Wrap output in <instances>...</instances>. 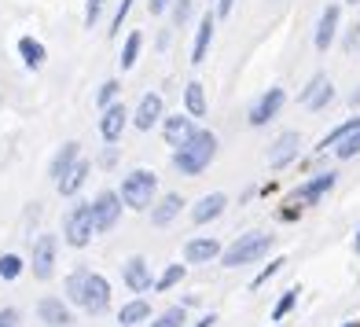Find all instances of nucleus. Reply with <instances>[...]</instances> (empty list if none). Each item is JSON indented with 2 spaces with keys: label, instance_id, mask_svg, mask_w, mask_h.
<instances>
[{
  "label": "nucleus",
  "instance_id": "de8ad7c7",
  "mask_svg": "<svg viewBox=\"0 0 360 327\" xmlns=\"http://www.w3.org/2000/svg\"><path fill=\"white\" fill-rule=\"evenodd\" d=\"M346 327H356V323H346Z\"/></svg>",
  "mask_w": 360,
  "mask_h": 327
},
{
  "label": "nucleus",
  "instance_id": "ea45409f",
  "mask_svg": "<svg viewBox=\"0 0 360 327\" xmlns=\"http://www.w3.org/2000/svg\"><path fill=\"white\" fill-rule=\"evenodd\" d=\"M129 8H133V0H122V8H118V15H114V30H110V34H118V26L125 23V15H129Z\"/></svg>",
  "mask_w": 360,
  "mask_h": 327
},
{
  "label": "nucleus",
  "instance_id": "dca6fc26",
  "mask_svg": "<svg viewBox=\"0 0 360 327\" xmlns=\"http://www.w3.org/2000/svg\"><path fill=\"white\" fill-rule=\"evenodd\" d=\"M221 257V243L217 239H191L184 247V261H191V265H206V261Z\"/></svg>",
  "mask_w": 360,
  "mask_h": 327
},
{
  "label": "nucleus",
  "instance_id": "2f4dec72",
  "mask_svg": "<svg viewBox=\"0 0 360 327\" xmlns=\"http://www.w3.org/2000/svg\"><path fill=\"white\" fill-rule=\"evenodd\" d=\"M335 151H338V158H356L360 155V129H356V133H349L346 140L335 147Z\"/></svg>",
  "mask_w": 360,
  "mask_h": 327
},
{
  "label": "nucleus",
  "instance_id": "4c0bfd02",
  "mask_svg": "<svg viewBox=\"0 0 360 327\" xmlns=\"http://www.w3.org/2000/svg\"><path fill=\"white\" fill-rule=\"evenodd\" d=\"M0 327H19V309H4L0 313Z\"/></svg>",
  "mask_w": 360,
  "mask_h": 327
},
{
  "label": "nucleus",
  "instance_id": "5701e85b",
  "mask_svg": "<svg viewBox=\"0 0 360 327\" xmlns=\"http://www.w3.org/2000/svg\"><path fill=\"white\" fill-rule=\"evenodd\" d=\"M118 320H122V327H136V323H143V320H151V305H147L143 298H136V302L122 305Z\"/></svg>",
  "mask_w": 360,
  "mask_h": 327
},
{
  "label": "nucleus",
  "instance_id": "cd10ccee",
  "mask_svg": "<svg viewBox=\"0 0 360 327\" xmlns=\"http://www.w3.org/2000/svg\"><path fill=\"white\" fill-rule=\"evenodd\" d=\"M85 283H89V269H77V272H70V280H67V298H70L74 305L85 302Z\"/></svg>",
  "mask_w": 360,
  "mask_h": 327
},
{
  "label": "nucleus",
  "instance_id": "ddd939ff",
  "mask_svg": "<svg viewBox=\"0 0 360 327\" xmlns=\"http://www.w3.org/2000/svg\"><path fill=\"white\" fill-rule=\"evenodd\" d=\"M125 107L122 103H110V107H103V118H100V133H103V140L107 143H114V140H122V129H125Z\"/></svg>",
  "mask_w": 360,
  "mask_h": 327
},
{
  "label": "nucleus",
  "instance_id": "9b49d317",
  "mask_svg": "<svg viewBox=\"0 0 360 327\" xmlns=\"http://www.w3.org/2000/svg\"><path fill=\"white\" fill-rule=\"evenodd\" d=\"M338 19H342L338 4H327L323 15H320V23H316V37H313L320 52H327V48H331V41H335V34H338Z\"/></svg>",
  "mask_w": 360,
  "mask_h": 327
},
{
  "label": "nucleus",
  "instance_id": "4468645a",
  "mask_svg": "<svg viewBox=\"0 0 360 327\" xmlns=\"http://www.w3.org/2000/svg\"><path fill=\"white\" fill-rule=\"evenodd\" d=\"M224 206H228V195H221V191L202 195V199L195 203V210H191V221H195V224H206V221L221 217V214H224Z\"/></svg>",
  "mask_w": 360,
  "mask_h": 327
},
{
  "label": "nucleus",
  "instance_id": "f257e3e1",
  "mask_svg": "<svg viewBox=\"0 0 360 327\" xmlns=\"http://www.w3.org/2000/svg\"><path fill=\"white\" fill-rule=\"evenodd\" d=\"M214 155H217V136L210 133V129H199L188 143L173 147V166L184 177H199L210 162H214Z\"/></svg>",
  "mask_w": 360,
  "mask_h": 327
},
{
  "label": "nucleus",
  "instance_id": "423d86ee",
  "mask_svg": "<svg viewBox=\"0 0 360 327\" xmlns=\"http://www.w3.org/2000/svg\"><path fill=\"white\" fill-rule=\"evenodd\" d=\"M56 247H59V239L52 232L34 243V261H30V265H34L37 280H48V276H52V269H56Z\"/></svg>",
  "mask_w": 360,
  "mask_h": 327
},
{
  "label": "nucleus",
  "instance_id": "b1692460",
  "mask_svg": "<svg viewBox=\"0 0 360 327\" xmlns=\"http://www.w3.org/2000/svg\"><path fill=\"white\" fill-rule=\"evenodd\" d=\"M19 56H22V63H26L30 70H41L44 67V44L34 41V37H22L19 41Z\"/></svg>",
  "mask_w": 360,
  "mask_h": 327
},
{
  "label": "nucleus",
  "instance_id": "2eb2a0df",
  "mask_svg": "<svg viewBox=\"0 0 360 327\" xmlns=\"http://www.w3.org/2000/svg\"><path fill=\"white\" fill-rule=\"evenodd\" d=\"M122 276H125V287H129V290H136V294L151 290V272H147V261H143V257H129Z\"/></svg>",
  "mask_w": 360,
  "mask_h": 327
},
{
  "label": "nucleus",
  "instance_id": "4be33fe9",
  "mask_svg": "<svg viewBox=\"0 0 360 327\" xmlns=\"http://www.w3.org/2000/svg\"><path fill=\"white\" fill-rule=\"evenodd\" d=\"M214 41V15H206L199 23V34H195V48H191V63H202L206 59V48Z\"/></svg>",
  "mask_w": 360,
  "mask_h": 327
},
{
  "label": "nucleus",
  "instance_id": "0eeeda50",
  "mask_svg": "<svg viewBox=\"0 0 360 327\" xmlns=\"http://www.w3.org/2000/svg\"><path fill=\"white\" fill-rule=\"evenodd\" d=\"M298 100H302V107H309V110H323L327 103L335 100V85H331V81H327L323 74H316V77L302 89Z\"/></svg>",
  "mask_w": 360,
  "mask_h": 327
},
{
  "label": "nucleus",
  "instance_id": "f704fd0d",
  "mask_svg": "<svg viewBox=\"0 0 360 327\" xmlns=\"http://www.w3.org/2000/svg\"><path fill=\"white\" fill-rule=\"evenodd\" d=\"M173 19H176V26H184L191 19V0H176V4H173Z\"/></svg>",
  "mask_w": 360,
  "mask_h": 327
},
{
  "label": "nucleus",
  "instance_id": "7c9ffc66",
  "mask_svg": "<svg viewBox=\"0 0 360 327\" xmlns=\"http://www.w3.org/2000/svg\"><path fill=\"white\" fill-rule=\"evenodd\" d=\"M19 272H22V257L19 254H4V257H0V276H4V280H19Z\"/></svg>",
  "mask_w": 360,
  "mask_h": 327
},
{
  "label": "nucleus",
  "instance_id": "37998d69",
  "mask_svg": "<svg viewBox=\"0 0 360 327\" xmlns=\"http://www.w3.org/2000/svg\"><path fill=\"white\" fill-rule=\"evenodd\" d=\"M214 320H217V316H214V313H210V316H202V320H199V323H195V327H214Z\"/></svg>",
  "mask_w": 360,
  "mask_h": 327
},
{
  "label": "nucleus",
  "instance_id": "412c9836",
  "mask_svg": "<svg viewBox=\"0 0 360 327\" xmlns=\"http://www.w3.org/2000/svg\"><path fill=\"white\" fill-rule=\"evenodd\" d=\"M77 166V143H63V151L56 155V162H52V181L59 184L63 177H67L70 169Z\"/></svg>",
  "mask_w": 360,
  "mask_h": 327
},
{
  "label": "nucleus",
  "instance_id": "c03bdc74",
  "mask_svg": "<svg viewBox=\"0 0 360 327\" xmlns=\"http://www.w3.org/2000/svg\"><path fill=\"white\" fill-rule=\"evenodd\" d=\"M353 250L360 254V228H356V236H353Z\"/></svg>",
  "mask_w": 360,
  "mask_h": 327
},
{
  "label": "nucleus",
  "instance_id": "1a4fd4ad",
  "mask_svg": "<svg viewBox=\"0 0 360 327\" xmlns=\"http://www.w3.org/2000/svg\"><path fill=\"white\" fill-rule=\"evenodd\" d=\"M283 100H287V92H283V89H269V92L254 103V110H250V125H269L276 114H280Z\"/></svg>",
  "mask_w": 360,
  "mask_h": 327
},
{
  "label": "nucleus",
  "instance_id": "c85d7f7f",
  "mask_svg": "<svg viewBox=\"0 0 360 327\" xmlns=\"http://www.w3.org/2000/svg\"><path fill=\"white\" fill-rule=\"evenodd\" d=\"M184 305H173V309H166L158 320H151V327H184Z\"/></svg>",
  "mask_w": 360,
  "mask_h": 327
},
{
  "label": "nucleus",
  "instance_id": "9d476101",
  "mask_svg": "<svg viewBox=\"0 0 360 327\" xmlns=\"http://www.w3.org/2000/svg\"><path fill=\"white\" fill-rule=\"evenodd\" d=\"M331 188H335V173H320V177H313V181H305L302 188H294L290 199L294 203H320Z\"/></svg>",
  "mask_w": 360,
  "mask_h": 327
},
{
  "label": "nucleus",
  "instance_id": "a878e982",
  "mask_svg": "<svg viewBox=\"0 0 360 327\" xmlns=\"http://www.w3.org/2000/svg\"><path fill=\"white\" fill-rule=\"evenodd\" d=\"M184 107H188L191 118H202V114H206V92H202L199 81H191V85L184 89Z\"/></svg>",
  "mask_w": 360,
  "mask_h": 327
},
{
  "label": "nucleus",
  "instance_id": "6e6552de",
  "mask_svg": "<svg viewBox=\"0 0 360 327\" xmlns=\"http://www.w3.org/2000/svg\"><path fill=\"white\" fill-rule=\"evenodd\" d=\"M107 305H110V283L103 280L100 272H89V283H85V302H81V309H85V313H103Z\"/></svg>",
  "mask_w": 360,
  "mask_h": 327
},
{
  "label": "nucleus",
  "instance_id": "79ce46f5",
  "mask_svg": "<svg viewBox=\"0 0 360 327\" xmlns=\"http://www.w3.org/2000/svg\"><path fill=\"white\" fill-rule=\"evenodd\" d=\"M232 4H236V0H217V15H228V11H232Z\"/></svg>",
  "mask_w": 360,
  "mask_h": 327
},
{
  "label": "nucleus",
  "instance_id": "a18cd8bd",
  "mask_svg": "<svg viewBox=\"0 0 360 327\" xmlns=\"http://www.w3.org/2000/svg\"><path fill=\"white\" fill-rule=\"evenodd\" d=\"M353 103H360V92H356V96H353Z\"/></svg>",
  "mask_w": 360,
  "mask_h": 327
},
{
  "label": "nucleus",
  "instance_id": "f3484780",
  "mask_svg": "<svg viewBox=\"0 0 360 327\" xmlns=\"http://www.w3.org/2000/svg\"><path fill=\"white\" fill-rule=\"evenodd\" d=\"M158 118H162V96L147 92L143 100H140V107H136V118H133V125H136V129H143V133H147V129H151V125H155Z\"/></svg>",
  "mask_w": 360,
  "mask_h": 327
},
{
  "label": "nucleus",
  "instance_id": "20e7f679",
  "mask_svg": "<svg viewBox=\"0 0 360 327\" xmlns=\"http://www.w3.org/2000/svg\"><path fill=\"white\" fill-rule=\"evenodd\" d=\"M92 232H96V217H92V206L89 203H81V206H74L70 214H67V221H63V239L70 243V247H89V239H92Z\"/></svg>",
  "mask_w": 360,
  "mask_h": 327
},
{
  "label": "nucleus",
  "instance_id": "6ab92c4d",
  "mask_svg": "<svg viewBox=\"0 0 360 327\" xmlns=\"http://www.w3.org/2000/svg\"><path fill=\"white\" fill-rule=\"evenodd\" d=\"M195 136V129H191V114H173V118L166 122V143L180 147V143H188Z\"/></svg>",
  "mask_w": 360,
  "mask_h": 327
},
{
  "label": "nucleus",
  "instance_id": "39448f33",
  "mask_svg": "<svg viewBox=\"0 0 360 327\" xmlns=\"http://www.w3.org/2000/svg\"><path fill=\"white\" fill-rule=\"evenodd\" d=\"M122 195L118 191H103L100 199L92 203V217H96V232H110L114 224H118V217H122Z\"/></svg>",
  "mask_w": 360,
  "mask_h": 327
},
{
  "label": "nucleus",
  "instance_id": "a19ab883",
  "mask_svg": "<svg viewBox=\"0 0 360 327\" xmlns=\"http://www.w3.org/2000/svg\"><path fill=\"white\" fill-rule=\"evenodd\" d=\"M147 8H151V15H162L169 8V0H147Z\"/></svg>",
  "mask_w": 360,
  "mask_h": 327
},
{
  "label": "nucleus",
  "instance_id": "aec40b11",
  "mask_svg": "<svg viewBox=\"0 0 360 327\" xmlns=\"http://www.w3.org/2000/svg\"><path fill=\"white\" fill-rule=\"evenodd\" d=\"M180 214V195H166V199H158L155 206H151V224H169L173 217Z\"/></svg>",
  "mask_w": 360,
  "mask_h": 327
},
{
  "label": "nucleus",
  "instance_id": "49530a36",
  "mask_svg": "<svg viewBox=\"0 0 360 327\" xmlns=\"http://www.w3.org/2000/svg\"><path fill=\"white\" fill-rule=\"evenodd\" d=\"M346 4H360V0H346Z\"/></svg>",
  "mask_w": 360,
  "mask_h": 327
},
{
  "label": "nucleus",
  "instance_id": "c9c22d12",
  "mask_svg": "<svg viewBox=\"0 0 360 327\" xmlns=\"http://www.w3.org/2000/svg\"><path fill=\"white\" fill-rule=\"evenodd\" d=\"M100 11H103V0H89V4H85V26L100 23Z\"/></svg>",
  "mask_w": 360,
  "mask_h": 327
},
{
  "label": "nucleus",
  "instance_id": "f03ea898",
  "mask_svg": "<svg viewBox=\"0 0 360 327\" xmlns=\"http://www.w3.org/2000/svg\"><path fill=\"white\" fill-rule=\"evenodd\" d=\"M272 250V236L269 232H247V236H239L232 247H228L221 257V265L224 269H243V265H250V261H257V257H265Z\"/></svg>",
  "mask_w": 360,
  "mask_h": 327
},
{
  "label": "nucleus",
  "instance_id": "a211bd4d",
  "mask_svg": "<svg viewBox=\"0 0 360 327\" xmlns=\"http://www.w3.org/2000/svg\"><path fill=\"white\" fill-rule=\"evenodd\" d=\"M37 316H41L48 327H67V323H70V309L63 305V298H41Z\"/></svg>",
  "mask_w": 360,
  "mask_h": 327
},
{
  "label": "nucleus",
  "instance_id": "c756f323",
  "mask_svg": "<svg viewBox=\"0 0 360 327\" xmlns=\"http://www.w3.org/2000/svg\"><path fill=\"white\" fill-rule=\"evenodd\" d=\"M140 44H143V37H140V34H129V41H125V48H122V70H129V67L136 63Z\"/></svg>",
  "mask_w": 360,
  "mask_h": 327
},
{
  "label": "nucleus",
  "instance_id": "bb28decb",
  "mask_svg": "<svg viewBox=\"0 0 360 327\" xmlns=\"http://www.w3.org/2000/svg\"><path fill=\"white\" fill-rule=\"evenodd\" d=\"M85 177H89V162H81V158H77V166H74V169H70L67 177H63L59 184H56V188H59V195H74L81 184H85Z\"/></svg>",
  "mask_w": 360,
  "mask_h": 327
},
{
  "label": "nucleus",
  "instance_id": "58836bf2",
  "mask_svg": "<svg viewBox=\"0 0 360 327\" xmlns=\"http://www.w3.org/2000/svg\"><path fill=\"white\" fill-rule=\"evenodd\" d=\"M280 265H283V261H272V265H269L265 272H261V276H257V280H254L250 287H261V283H269V276H276V272H280Z\"/></svg>",
  "mask_w": 360,
  "mask_h": 327
},
{
  "label": "nucleus",
  "instance_id": "473e14b6",
  "mask_svg": "<svg viewBox=\"0 0 360 327\" xmlns=\"http://www.w3.org/2000/svg\"><path fill=\"white\" fill-rule=\"evenodd\" d=\"M180 280H184V269H180V265H169L166 272H162V280L155 283V290H169V287H176Z\"/></svg>",
  "mask_w": 360,
  "mask_h": 327
},
{
  "label": "nucleus",
  "instance_id": "e433bc0d",
  "mask_svg": "<svg viewBox=\"0 0 360 327\" xmlns=\"http://www.w3.org/2000/svg\"><path fill=\"white\" fill-rule=\"evenodd\" d=\"M114 96H118V81H103V89H100V103L110 107L114 103Z\"/></svg>",
  "mask_w": 360,
  "mask_h": 327
},
{
  "label": "nucleus",
  "instance_id": "72a5a7b5",
  "mask_svg": "<svg viewBox=\"0 0 360 327\" xmlns=\"http://www.w3.org/2000/svg\"><path fill=\"white\" fill-rule=\"evenodd\" d=\"M294 302H298V290H287L280 302H276V309H272V320H283L290 309H294Z\"/></svg>",
  "mask_w": 360,
  "mask_h": 327
},
{
  "label": "nucleus",
  "instance_id": "f8f14e48",
  "mask_svg": "<svg viewBox=\"0 0 360 327\" xmlns=\"http://www.w3.org/2000/svg\"><path fill=\"white\" fill-rule=\"evenodd\" d=\"M298 133H283L280 140H276L272 143V151H269V166L272 169H283L287 166V162H294V158H298Z\"/></svg>",
  "mask_w": 360,
  "mask_h": 327
},
{
  "label": "nucleus",
  "instance_id": "393cba45",
  "mask_svg": "<svg viewBox=\"0 0 360 327\" xmlns=\"http://www.w3.org/2000/svg\"><path fill=\"white\" fill-rule=\"evenodd\" d=\"M356 129H360V118H346V122H342V125H335L331 133H327V136L316 143V151H327V147H338V143L346 140L349 133H356Z\"/></svg>",
  "mask_w": 360,
  "mask_h": 327
},
{
  "label": "nucleus",
  "instance_id": "7ed1b4c3",
  "mask_svg": "<svg viewBox=\"0 0 360 327\" xmlns=\"http://www.w3.org/2000/svg\"><path fill=\"white\" fill-rule=\"evenodd\" d=\"M155 191H158V177L151 169H133L122 181V199H125V206H133V210H147V206H151Z\"/></svg>",
  "mask_w": 360,
  "mask_h": 327
}]
</instances>
